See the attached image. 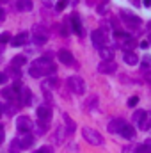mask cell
I'll return each instance as SVG.
<instances>
[{
    "mask_svg": "<svg viewBox=\"0 0 151 153\" xmlns=\"http://www.w3.org/2000/svg\"><path fill=\"white\" fill-rule=\"evenodd\" d=\"M82 135H84V139H85L89 144H93V146H101V144H103V137H101V134L96 132L94 128L84 126V128H82Z\"/></svg>",
    "mask_w": 151,
    "mask_h": 153,
    "instance_id": "1",
    "label": "cell"
},
{
    "mask_svg": "<svg viewBox=\"0 0 151 153\" xmlns=\"http://www.w3.org/2000/svg\"><path fill=\"white\" fill-rule=\"evenodd\" d=\"M32 66H36L39 71H41V75H50V73H53L55 71V66L52 64V61L48 59V57H41L38 61H34V64Z\"/></svg>",
    "mask_w": 151,
    "mask_h": 153,
    "instance_id": "2",
    "label": "cell"
},
{
    "mask_svg": "<svg viewBox=\"0 0 151 153\" xmlns=\"http://www.w3.org/2000/svg\"><path fill=\"white\" fill-rule=\"evenodd\" d=\"M68 85H70V89L75 93V94H84L85 93V82H84V78L82 76H70L68 78Z\"/></svg>",
    "mask_w": 151,
    "mask_h": 153,
    "instance_id": "3",
    "label": "cell"
},
{
    "mask_svg": "<svg viewBox=\"0 0 151 153\" xmlns=\"http://www.w3.org/2000/svg\"><path fill=\"white\" fill-rule=\"evenodd\" d=\"M121 18H123V20H124V23H126L128 27H132V29H139V27L142 25V20H141L139 16H135V14L128 13V11H121Z\"/></svg>",
    "mask_w": 151,
    "mask_h": 153,
    "instance_id": "4",
    "label": "cell"
},
{
    "mask_svg": "<svg viewBox=\"0 0 151 153\" xmlns=\"http://www.w3.org/2000/svg\"><path fill=\"white\" fill-rule=\"evenodd\" d=\"M16 128H18L20 132H30V130H32V121H30V117H29V116H20V117L16 119Z\"/></svg>",
    "mask_w": 151,
    "mask_h": 153,
    "instance_id": "5",
    "label": "cell"
},
{
    "mask_svg": "<svg viewBox=\"0 0 151 153\" xmlns=\"http://www.w3.org/2000/svg\"><path fill=\"white\" fill-rule=\"evenodd\" d=\"M91 39H93V45H94L96 48H101V46H105V43H107V36H105L103 30H94V32L91 34Z\"/></svg>",
    "mask_w": 151,
    "mask_h": 153,
    "instance_id": "6",
    "label": "cell"
},
{
    "mask_svg": "<svg viewBox=\"0 0 151 153\" xmlns=\"http://www.w3.org/2000/svg\"><path fill=\"white\" fill-rule=\"evenodd\" d=\"M18 98H20V102H21V105H30V100H32V93H30V89L29 87H21L20 91H18Z\"/></svg>",
    "mask_w": 151,
    "mask_h": 153,
    "instance_id": "7",
    "label": "cell"
},
{
    "mask_svg": "<svg viewBox=\"0 0 151 153\" xmlns=\"http://www.w3.org/2000/svg\"><path fill=\"white\" fill-rule=\"evenodd\" d=\"M115 70H117V64L114 61H103V62L98 64V71L100 73H114Z\"/></svg>",
    "mask_w": 151,
    "mask_h": 153,
    "instance_id": "8",
    "label": "cell"
},
{
    "mask_svg": "<svg viewBox=\"0 0 151 153\" xmlns=\"http://www.w3.org/2000/svg\"><path fill=\"white\" fill-rule=\"evenodd\" d=\"M36 112H38L39 121H41V123H44V125H46V123H48V119L52 117V109H50V107H46V105L38 107V111H36Z\"/></svg>",
    "mask_w": 151,
    "mask_h": 153,
    "instance_id": "9",
    "label": "cell"
},
{
    "mask_svg": "<svg viewBox=\"0 0 151 153\" xmlns=\"http://www.w3.org/2000/svg\"><path fill=\"white\" fill-rule=\"evenodd\" d=\"M46 39H48V34H46V30L44 29H41V27H36L34 29V43L36 45H44L46 43Z\"/></svg>",
    "mask_w": 151,
    "mask_h": 153,
    "instance_id": "10",
    "label": "cell"
},
{
    "mask_svg": "<svg viewBox=\"0 0 151 153\" xmlns=\"http://www.w3.org/2000/svg\"><path fill=\"white\" fill-rule=\"evenodd\" d=\"M18 141H20V144H21V150H25V148H30V146H32L34 137H32L29 132H21V135L18 137Z\"/></svg>",
    "mask_w": 151,
    "mask_h": 153,
    "instance_id": "11",
    "label": "cell"
},
{
    "mask_svg": "<svg viewBox=\"0 0 151 153\" xmlns=\"http://www.w3.org/2000/svg\"><path fill=\"white\" fill-rule=\"evenodd\" d=\"M124 126V121L123 119H112L109 125H107V130L110 134H121V128Z\"/></svg>",
    "mask_w": 151,
    "mask_h": 153,
    "instance_id": "12",
    "label": "cell"
},
{
    "mask_svg": "<svg viewBox=\"0 0 151 153\" xmlns=\"http://www.w3.org/2000/svg\"><path fill=\"white\" fill-rule=\"evenodd\" d=\"M123 61H124L128 66H135V64L139 62V57H137V53H135V52L126 50V52H124V55H123Z\"/></svg>",
    "mask_w": 151,
    "mask_h": 153,
    "instance_id": "13",
    "label": "cell"
},
{
    "mask_svg": "<svg viewBox=\"0 0 151 153\" xmlns=\"http://www.w3.org/2000/svg\"><path fill=\"white\" fill-rule=\"evenodd\" d=\"M57 55H59V61H61V62H64V64H68V66L75 62V59H73L71 52H68V50H61Z\"/></svg>",
    "mask_w": 151,
    "mask_h": 153,
    "instance_id": "14",
    "label": "cell"
},
{
    "mask_svg": "<svg viewBox=\"0 0 151 153\" xmlns=\"http://www.w3.org/2000/svg\"><path fill=\"white\" fill-rule=\"evenodd\" d=\"M98 52H100V57H101L103 61H114V50L112 48L101 46V48H98Z\"/></svg>",
    "mask_w": 151,
    "mask_h": 153,
    "instance_id": "15",
    "label": "cell"
},
{
    "mask_svg": "<svg viewBox=\"0 0 151 153\" xmlns=\"http://www.w3.org/2000/svg\"><path fill=\"white\" fill-rule=\"evenodd\" d=\"M29 41V32H21V34H18L16 38L11 39V43L14 45V46H21V45H25Z\"/></svg>",
    "mask_w": 151,
    "mask_h": 153,
    "instance_id": "16",
    "label": "cell"
},
{
    "mask_svg": "<svg viewBox=\"0 0 151 153\" xmlns=\"http://www.w3.org/2000/svg\"><path fill=\"white\" fill-rule=\"evenodd\" d=\"M121 135H123L124 139H133V137H135V130H133V126L124 123V126L121 128Z\"/></svg>",
    "mask_w": 151,
    "mask_h": 153,
    "instance_id": "17",
    "label": "cell"
},
{
    "mask_svg": "<svg viewBox=\"0 0 151 153\" xmlns=\"http://www.w3.org/2000/svg\"><path fill=\"white\" fill-rule=\"evenodd\" d=\"M16 9L18 11H32V2L30 0H18L16 2Z\"/></svg>",
    "mask_w": 151,
    "mask_h": 153,
    "instance_id": "18",
    "label": "cell"
},
{
    "mask_svg": "<svg viewBox=\"0 0 151 153\" xmlns=\"http://www.w3.org/2000/svg\"><path fill=\"white\" fill-rule=\"evenodd\" d=\"M2 111H4L7 116H13V114H16L18 105H16V103H13V102L9 100V102H7V105H4V107H2Z\"/></svg>",
    "mask_w": 151,
    "mask_h": 153,
    "instance_id": "19",
    "label": "cell"
},
{
    "mask_svg": "<svg viewBox=\"0 0 151 153\" xmlns=\"http://www.w3.org/2000/svg\"><path fill=\"white\" fill-rule=\"evenodd\" d=\"M70 23H71V27H73V30H75L76 34H82V23H80V20H78L76 14H73L70 18Z\"/></svg>",
    "mask_w": 151,
    "mask_h": 153,
    "instance_id": "20",
    "label": "cell"
},
{
    "mask_svg": "<svg viewBox=\"0 0 151 153\" xmlns=\"http://www.w3.org/2000/svg\"><path fill=\"white\" fill-rule=\"evenodd\" d=\"M25 62H27V57H25V55H14V57H13V61H11L13 68H21Z\"/></svg>",
    "mask_w": 151,
    "mask_h": 153,
    "instance_id": "21",
    "label": "cell"
},
{
    "mask_svg": "<svg viewBox=\"0 0 151 153\" xmlns=\"http://www.w3.org/2000/svg\"><path fill=\"white\" fill-rule=\"evenodd\" d=\"M137 125H139V128H141V130H148V128L151 126V114H146L141 121H139V123H137Z\"/></svg>",
    "mask_w": 151,
    "mask_h": 153,
    "instance_id": "22",
    "label": "cell"
},
{
    "mask_svg": "<svg viewBox=\"0 0 151 153\" xmlns=\"http://www.w3.org/2000/svg\"><path fill=\"white\" fill-rule=\"evenodd\" d=\"M2 96H4V98H7V100H14V98L18 96V93H16L13 87H5V89L2 91Z\"/></svg>",
    "mask_w": 151,
    "mask_h": 153,
    "instance_id": "23",
    "label": "cell"
},
{
    "mask_svg": "<svg viewBox=\"0 0 151 153\" xmlns=\"http://www.w3.org/2000/svg\"><path fill=\"white\" fill-rule=\"evenodd\" d=\"M64 121H66V126H68V134H73L75 128H76L75 121H71V117H70L68 114H64Z\"/></svg>",
    "mask_w": 151,
    "mask_h": 153,
    "instance_id": "24",
    "label": "cell"
},
{
    "mask_svg": "<svg viewBox=\"0 0 151 153\" xmlns=\"http://www.w3.org/2000/svg\"><path fill=\"white\" fill-rule=\"evenodd\" d=\"M9 152H11V153H20V152H21V144H20V141H18V139H13V141H11Z\"/></svg>",
    "mask_w": 151,
    "mask_h": 153,
    "instance_id": "25",
    "label": "cell"
},
{
    "mask_svg": "<svg viewBox=\"0 0 151 153\" xmlns=\"http://www.w3.org/2000/svg\"><path fill=\"white\" fill-rule=\"evenodd\" d=\"M146 114H148L146 111H137V112L133 114V117H132V119H133L135 123H139V121H141V119H142V117H144V116H146Z\"/></svg>",
    "mask_w": 151,
    "mask_h": 153,
    "instance_id": "26",
    "label": "cell"
},
{
    "mask_svg": "<svg viewBox=\"0 0 151 153\" xmlns=\"http://www.w3.org/2000/svg\"><path fill=\"white\" fill-rule=\"evenodd\" d=\"M11 34L9 32H4V34H0V45H5V43H9L11 41Z\"/></svg>",
    "mask_w": 151,
    "mask_h": 153,
    "instance_id": "27",
    "label": "cell"
},
{
    "mask_svg": "<svg viewBox=\"0 0 151 153\" xmlns=\"http://www.w3.org/2000/svg\"><path fill=\"white\" fill-rule=\"evenodd\" d=\"M66 5H68V2H66V0H59V2H57V5H55V11H59V13H61V11H64V9H66Z\"/></svg>",
    "mask_w": 151,
    "mask_h": 153,
    "instance_id": "28",
    "label": "cell"
},
{
    "mask_svg": "<svg viewBox=\"0 0 151 153\" xmlns=\"http://www.w3.org/2000/svg\"><path fill=\"white\" fill-rule=\"evenodd\" d=\"M139 103V96H132L130 100H128V107H135Z\"/></svg>",
    "mask_w": 151,
    "mask_h": 153,
    "instance_id": "29",
    "label": "cell"
},
{
    "mask_svg": "<svg viewBox=\"0 0 151 153\" xmlns=\"http://www.w3.org/2000/svg\"><path fill=\"white\" fill-rule=\"evenodd\" d=\"M135 150H137V146H124L123 153H135Z\"/></svg>",
    "mask_w": 151,
    "mask_h": 153,
    "instance_id": "30",
    "label": "cell"
},
{
    "mask_svg": "<svg viewBox=\"0 0 151 153\" xmlns=\"http://www.w3.org/2000/svg\"><path fill=\"white\" fill-rule=\"evenodd\" d=\"M36 153H52V148H50V146H43V148L38 150Z\"/></svg>",
    "mask_w": 151,
    "mask_h": 153,
    "instance_id": "31",
    "label": "cell"
},
{
    "mask_svg": "<svg viewBox=\"0 0 151 153\" xmlns=\"http://www.w3.org/2000/svg\"><path fill=\"white\" fill-rule=\"evenodd\" d=\"M7 78H9L7 73H0V84H5V82H7Z\"/></svg>",
    "mask_w": 151,
    "mask_h": 153,
    "instance_id": "32",
    "label": "cell"
},
{
    "mask_svg": "<svg viewBox=\"0 0 151 153\" xmlns=\"http://www.w3.org/2000/svg\"><path fill=\"white\" fill-rule=\"evenodd\" d=\"M139 46H141L142 50H146V48L150 46V43H148V41H141V45H139Z\"/></svg>",
    "mask_w": 151,
    "mask_h": 153,
    "instance_id": "33",
    "label": "cell"
},
{
    "mask_svg": "<svg viewBox=\"0 0 151 153\" xmlns=\"http://www.w3.org/2000/svg\"><path fill=\"white\" fill-rule=\"evenodd\" d=\"M4 20H5V11L0 7V22H4Z\"/></svg>",
    "mask_w": 151,
    "mask_h": 153,
    "instance_id": "34",
    "label": "cell"
},
{
    "mask_svg": "<svg viewBox=\"0 0 151 153\" xmlns=\"http://www.w3.org/2000/svg\"><path fill=\"white\" fill-rule=\"evenodd\" d=\"M98 13H101V14H103V13H107V7H105V5H101V7H98Z\"/></svg>",
    "mask_w": 151,
    "mask_h": 153,
    "instance_id": "35",
    "label": "cell"
},
{
    "mask_svg": "<svg viewBox=\"0 0 151 153\" xmlns=\"http://www.w3.org/2000/svg\"><path fill=\"white\" fill-rule=\"evenodd\" d=\"M70 5H78V0H66Z\"/></svg>",
    "mask_w": 151,
    "mask_h": 153,
    "instance_id": "36",
    "label": "cell"
},
{
    "mask_svg": "<svg viewBox=\"0 0 151 153\" xmlns=\"http://www.w3.org/2000/svg\"><path fill=\"white\" fill-rule=\"evenodd\" d=\"M144 5H146V7H150V5H151V0H144Z\"/></svg>",
    "mask_w": 151,
    "mask_h": 153,
    "instance_id": "37",
    "label": "cell"
},
{
    "mask_svg": "<svg viewBox=\"0 0 151 153\" xmlns=\"http://www.w3.org/2000/svg\"><path fill=\"white\" fill-rule=\"evenodd\" d=\"M2 141H4V134H0V143H2Z\"/></svg>",
    "mask_w": 151,
    "mask_h": 153,
    "instance_id": "38",
    "label": "cell"
},
{
    "mask_svg": "<svg viewBox=\"0 0 151 153\" xmlns=\"http://www.w3.org/2000/svg\"><path fill=\"white\" fill-rule=\"evenodd\" d=\"M0 134H4V126L2 125H0Z\"/></svg>",
    "mask_w": 151,
    "mask_h": 153,
    "instance_id": "39",
    "label": "cell"
},
{
    "mask_svg": "<svg viewBox=\"0 0 151 153\" xmlns=\"http://www.w3.org/2000/svg\"><path fill=\"white\" fill-rule=\"evenodd\" d=\"M43 2H44V4H48V2H52V0H43Z\"/></svg>",
    "mask_w": 151,
    "mask_h": 153,
    "instance_id": "40",
    "label": "cell"
},
{
    "mask_svg": "<svg viewBox=\"0 0 151 153\" xmlns=\"http://www.w3.org/2000/svg\"><path fill=\"white\" fill-rule=\"evenodd\" d=\"M148 43H151V34H150V39H148Z\"/></svg>",
    "mask_w": 151,
    "mask_h": 153,
    "instance_id": "41",
    "label": "cell"
},
{
    "mask_svg": "<svg viewBox=\"0 0 151 153\" xmlns=\"http://www.w3.org/2000/svg\"><path fill=\"white\" fill-rule=\"evenodd\" d=\"M0 112H2V105H0Z\"/></svg>",
    "mask_w": 151,
    "mask_h": 153,
    "instance_id": "42",
    "label": "cell"
},
{
    "mask_svg": "<svg viewBox=\"0 0 151 153\" xmlns=\"http://www.w3.org/2000/svg\"><path fill=\"white\" fill-rule=\"evenodd\" d=\"M150 29H151V23H150Z\"/></svg>",
    "mask_w": 151,
    "mask_h": 153,
    "instance_id": "43",
    "label": "cell"
}]
</instances>
